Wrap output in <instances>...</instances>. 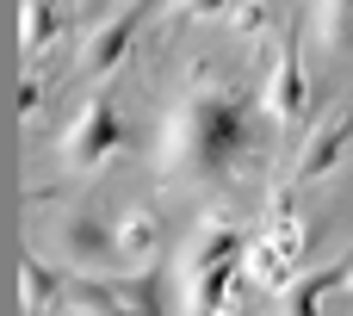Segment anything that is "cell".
Here are the masks:
<instances>
[{
	"mask_svg": "<svg viewBox=\"0 0 353 316\" xmlns=\"http://www.w3.org/2000/svg\"><path fill=\"white\" fill-rule=\"evenodd\" d=\"M248 149V99L242 93H192L168 124V168L192 180H217Z\"/></svg>",
	"mask_w": 353,
	"mask_h": 316,
	"instance_id": "1",
	"label": "cell"
},
{
	"mask_svg": "<svg viewBox=\"0 0 353 316\" xmlns=\"http://www.w3.org/2000/svg\"><path fill=\"white\" fill-rule=\"evenodd\" d=\"M112 149H124V118H118L112 99H87L81 118L68 124V143H62L68 168H99Z\"/></svg>",
	"mask_w": 353,
	"mask_h": 316,
	"instance_id": "2",
	"label": "cell"
},
{
	"mask_svg": "<svg viewBox=\"0 0 353 316\" xmlns=\"http://www.w3.org/2000/svg\"><path fill=\"white\" fill-rule=\"evenodd\" d=\"M143 12H149V0H137L130 12H118V19L93 37V50H87V75H105V68L124 56V43H130V31H137V19H143Z\"/></svg>",
	"mask_w": 353,
	"mask_h": 316,
	"instance_id": "3",
	"label": "cell"
},
{
	"mask_svg": "<svg viewBox=\"0 0 353 316\" xmlns=\"http://www.w3.org/2000/svg\"><path fill=\"white\" fill-rule=\"evenodd\" d=\"M273 112H279V118H298V112H304V62H298V37H285V50H279Z\"/></svg>",
	"mask_w": 353,
	"mask_h": 316,
	"instance_id": "4",
	"label": "cell"
},
{
	"mask_svg": "<svg viewBox=\"0 0 353 316\" xmlns=\"http://www.w3.org/2000/svg\"><path fill=\"white\" fill-rule=\"evenodd\" d=\"M50 31H56V0H31V6H25V31H19V43H25V50H43Z\"/></svg>",
	"mask_w": 353,
	"mask_h": 316,
	"instance_id": "5",
	"label": "cell"
},
{
	"mask_svg": "<svg viewBox=\"0 0 353 316\" xmlns=\"http://www.w3.org/2000/svg\"><path fill=\"white\" fill-rule=\"evenodd\" d=\"M329 50H353V0H329Z\"/></svg>",
	"mask_w": 353,
	"mask_h": 316,
	"instance_id": "6",
	"label": "cell"
},
{
	"mask_svg": "<svg viewBox=\"0 0 353 316\" xmlns=\"http://www.w3.org/2000/svg\"><path fill=\"white\" fill-rule=\"evenodd\" d=\"M335 155H341V124H335V130H323V137H316V149H310V155H304V180H310V174H323V168H329V161H335Z\"/></svg>",
	"mask_w": 353,
	"mask_h": 316,
	"instance_id": "7",
	"label": "cell"
},
{
	"mask_svg": "<svg viewBox=\"0 0 353 316\" xmlns=\"http://www.w3.org/2000/svg\"><path fill=\"white\" fill-rule=\"evenodd\" d=\"M192 6H199V12H223L230 0H192Z\"/></svg>",
	"mask_w": 353,
	"mask_h": 316,
	"instance_id": "8",
	"label": "cell"
},
{
	"mask_svg": "<svg viewBox=\"0 0 353 316\" xmlns=\"http://www.w3.org/2000/svg\"><path fill=\"white\" fill-rule=\"evenodd\" d=\"M87 6H105V0H87Z\"/></svg>",
	"mask_w": 353,
	"mask_h": 316,
	"instance_id": "9",
	"label": "cell"
}]
</instances>
